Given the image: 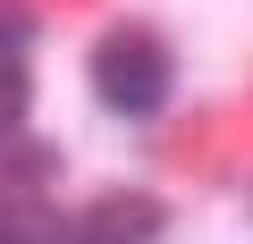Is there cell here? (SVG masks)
I'll use <instances>...</instances> for the list:
<instances>
[{
	"label": "cell",
	"instance_id": "1",
	"mask_svg": "<svg viewBox=\"0 0 253 244\" xmlns=\"http://www.w3.org/2000/svg\"><path fill=\"white\" fill-rule=\"evenodd\" d=\"M84 76H93L101 109H118V118H152V109L169 101V84H177V68H169V42H161L152 26H110V34L93 42Z\"/></svg>",
	"mask_w": 253,
	"mask_h": 244
},
{
	"label": "cell",
	"instance_id": "3",
	"mask_svg": "<svg viewBox=\"0 0 253 244\" xmlns=\"http://www.w3.org/2000/svg\"><path fill=\"white\" fill-rule=\"evenodd\" d=\"M0 118H17V68H0Z\"/></svg>",
	"mask_w": 253,
	"mask_h": 244
},
{
	"label": "cell",
	"instance_id": "2",
	"mask_svg": "<svg viewBox=\"0 0 253 244\" xmlns=\"http://www.w3.org/2000/svg\"><path fill=\"white\" fill-rule=\"evenodd\" d=\"M161 227H169V210L152 194H101L84 210V236H161Z\"/></svg>",
	"mask_w": 253,
	"mask_h": 244
}]
</instances>
